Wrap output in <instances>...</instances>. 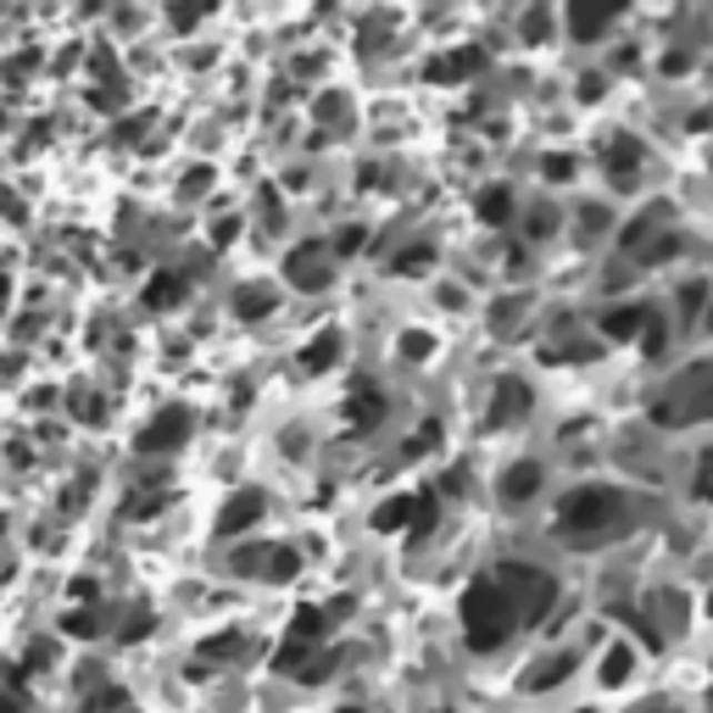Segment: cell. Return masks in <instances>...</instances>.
<instances>
[{"mask_svg": "<svg viewBox=\"0 0 713 713\" xmlns=\"http://www.w3.org/2000/svg\"><path fill=\"white\" fill-rule=\"evenodd\" d=\"M513 602L496 591V580H474L463 591V641L469 652H496L508 635H513Z\"/></svg>", "mask_w": 713, "mask_h": 713, "instance_id": "cell-1", "label": "cell"}, {"mask_svg": "<svg viewBox=\"0 0 713 713\" xmlns=\"http://www.w3.org/2000/svg\"><path fill=\"white\" fill-rule=\"evenodd\" d=\"M496 591L513 602V613H524V619H541L552 602H558V580L546 574V569H535V563H502L496 569Z\"/></svg>", "mask_w": 713, "mask_h": 713, "instance_id": "cell-2", "label": "cell"}, {"mask_svg": "<svg viewBox=\"0 0 713 713\" xmlns=\"http://www.w3.org/2000/svg\"><path fill=\"white\" fill-rule=\"evenodd\" d=\"M619 508H624L619 491H596V485H591V491H574V496L558 508V524H563L569 535H596L602 524L619 519Z\"/></svg>", "mask_w": 713, "mask_h": 713, "instance_id": "cell-3", "label": "cell"}, {"mask_svg": "<svg viewBox=\"0 0 713 713\" xmlns=\"http://www.w3.org/2000/svg\"><path fill=\"white\" fill-rule=\"evenodd\" d=\"M184 441H190V413H184V408H162V413L145 424L140 452H145V458H157V452H179Z\"/></svg>", "mask_w": 713, "mask_h": 713, "instance_id": "cell-4", "label": "cell"}, {"mask_svg": "<svg viewBox=\"0 0 713 713\" xmlns=\"http://www.w3.org/2000/svg\"><path fill=\"white\" fill-rule=\"evenodd\" d=\"M284 273H290V284H295V290H307V295H312V290H323V284H329V273H334V268H329V251H323V245H295V251L284 257Z\"/></svg>", "mask_w": 713, "mask_h": 713, "instance_id": "cell-5", "label": "cell"}, {"mask_svg": "<svg viewBox=\"0 0 713 713\" xmlns=\"http://www.w3.org/2000/svg\"><path fill=\"white\" fill-rule=\"evenodd\" d=\"M602 162H607V173H613V190H635V168L646 162V145L630 140V134H613V145L602 151Z\"/></svg>", "mask_w": 713, "mask_h": 713, "instance_id": "cell-6", "label": "cell"}, {"mask_svg": "<svg viewBox=\"0 0 713 713\" xmlns=\"http://www.w3.org/2000/svg\"><path fill=\"white\" fill-rule=\"evenodd\" d=\"M262 519V491H240V496H229L223 502V513H218V535L223 541H234L240 530H251Z\"/></svg>", "mask_w": 713, "mask_h": 713, "instance_id": "cell-7", "label": "cell"}, {"mask_svg": "<svg viewBox=\"0 0 713 713\" xmlns=\"http://www.w3.org/2000/svg\"><path fill=\"white\" fill-rule=\"evenodd\" d=\"M563 18H569V34H574V40H596V34L613 23V7H591V0H574Z\"/></svg>", "mask_w": 713, "mask_h": 713, "instance_id": "cell-8", "label": "cell"}, {"mask_svg": "<svg viewBox=\"0 0 713 713\" xmlns=\"http://www.w3.org/2000/svg\"><path fill=\"white\" fill-rule=\"evenodd\" d=\"M273 307H279V290H273V284H245V290H234V312H240L245 323L273 318Z\"/></svg>", "mask_w": 713, "mask_h": 713, "instance_id": "cell-9", "label": "cell"}, {"mask_svg": "<svg viewBox=\"0 0 713 713\" xmlns=\"http://www.w3.org/2000/svg\"><path fill=\"white\" fill-rule=\"evenodd\" d=\"M345 419H351V430H369V424H380V419H385V396H380V391L363 380V385L351 391V413H345Z\"/></svg>", "mask_w": 713, "mask_h": 713, "instance_id": "cell-10", "label": "cell"}, {"mask_svg": "<svg viewBox=\"0 0 713 713\" xmlns=\"http://www.w3.org/2000/svg\"><path fill=\"white\" fill-rule=\"evenodd\" d=\"M530 413V385L524 380H496V424H508V419H524Z\"/></svg>", "mask_w": 713, "mask_h": 713, "instance_id": "cell-11", "label": "cell"}, {"mask_svg": "<svg viewBox=\"0 0 713 713\" xmlns=\"http://www.w3.org/2000/svg\"><path fill=\"white\" fill-rule=\"evenodd\" d=\"M541 480H546L541 463H513V469L502 474V496H508V502H530V496L541 491Z\"/></svg>", "mask_w": 713, "mask_h": 713, "instance_id": "cell-12", "label": "cell"}, {"mask_svg": "<svg viewBox=\"0 0 713 713\" xmlns=\"http://www.w3.org/2000/svg\"><path fill=\"white\" fill-rule=\"evenodd\" d=\"M334 356H340V334H334V329H323L318 340H307V345H301V369H307V374H323V369L334 363Z\"/></svg>", "mask_w": 713, "mask_h": 713, "instance_id": "cell-13", "label": "cell"}, {"mask_svg": "<svg viewBox=\"0 0 713 713\" xmlns=\"http://www.w3.org/2000/svg\"><path fill=\"white\" fill-rule=\"evenodd\" d=\"M179 301H184V273L162 268V273L145 284V307H157V312H162V307H179Z\"/></svg>", "mask_w": 713, "mask_h": 713, "instance_id": "cell-14", "label": "cell"}, {"mask_svg": "<svg viewBox=\"0 0 713 713\" xmlns=\"http://www.w3.org/2000/svg\"><path fill=\"white\" fill-rule=\"evenodd\" d=\"M646 318H652V307H613V312L602 318V334H613V340L641 334V329H646Z\"/></svg>", "mask_w": 713, "mask_h": 713, "instance_id": "cell-15", "label": "cell"}, {"mask_svg": "<svg viewBox=\"0 0 713 713\" xmlns=\"http://www.w3.org/2000/svg\"><path fill=\"white\" fill-rule=\"evenodd\" d=\"M630 669H635V652H630V646H607L602 663H596V680H602V685H624Z\"/></svg>", "mask_w": 713, "mask_h": 713, "instance_id": "cell-16", "label": "cell"}, {"mask_svg": "<svg viewBox=\"0 0 713 713\" xmlns=\"http://www.w3.org/2000/svg\"><path fill=\"white\" fill-rule=\"evenodd\" d=\"M569 669H574V657H569V652L541 657V663L530 669V680H524V685H530V691H552V685H563V674H569Z\"/></svg>", "mask_w": 713, "mask_h": 713, "instance_id": "cell-17", "label": "cell"}, {"mask_svg": "<svg viewBox=\"0 0 713 713\" xmlns=\"http://www.w3.org/2000/svg\"><path fill=\"white\" fill-rule=\"evenodd\" d=\"M480 218H485V223H508V218H513V195H508L502 184H491V190L480 195Z\"/></svg>", "mask_w": 713, "mask_h": 713, "instance_id": "cell-18", "label": "cell"}, {"mask_svg": "<svg viewBox=\"0 0 713 713\" xmlns=\"http://www.w3.org/2000/svg\"><path fill=\"white\" fill-rule=\"evenodd\" d=\"M674 307H680V318L691 323V318H702L707 312V284L702 279H691V284H680V295H674Z\"/></svg>", "mask_w": 713, "mask_h": 713, "instance_id": "cell-19", "label": "cell"}, {"mask_svg": "<svg viewBox=\"0 0 713 713\" xmlns=\"http://www.w3.org/2000/svg\"><path fill=\"white\" fill-rule=\"evenodd\" d=\"M402 524H413V496H391V502L374 513V530H402Z\"/></svg>", "mask_w": 713, "mask_h": 713, "instance_id": "cell-20", "label": "cell"}, {"mask_svg": "<svg viewBox=\"0 0 713 713\" xmlns=\"http://www.w3.org/2000/svg\"><path fill=\"white\" fill-rule=\"evenodd\" d=\"M474 68H480V57L463 51V57H452V62H430V79H463V73H474Z\"/></svg>", "mask_w": 713, "mask_h": 713, "instance_id": "cell-21", "label": "cell"}, {"mask_svg": "<svg viewBox=\"0 0 713 713\" xmlns=\"http://www.w3.org/2000/svg\"><path fill=\"white\" fill-rule=\"evenodd\" d=\"M290 630H295L290 641H318V635H323V613H318V607H301V613L290 619Z\"/></svg>", "mask_w": 713, "mask_h": 713, "instance_id": "cell-22", "label": "cell"}, {"mask_svg": "<svg viewBox=\"0 0 713 713\" xmlns=\"http://www.w3.org/2000/svg\"><path fill=\"white\" fill-rule=\"evenodd\" d=\"M430 262H435V245H408L391 268H396V273H419V268H430Z\"/></svg>", "mask_w": 713, "mask_h": 713, "instance_id": "cell-23", "label": "cell"}, {"mask_svg": "<svg viewBox=\"0 0 713 713\" xmlns=\"http://www.w3.org/2000/svg\"><path fill=\"white\" fill-rule=\"evenodd\" d=\"M301 663H307V641H284V646H279V657H273V669H279V674H301Z\"/></svg>", "mask_w": 713, "mask_h": 713, "instance_id": "cell-24", "label": "cell"}, {"mask_svg": "<svg viewBox=\"0 0 713 713\" xmlns=\"http://www.w3.org/2000/svg\"><path fill=\"white\" fill-rule=\"evenodd\" d=\"M430 524H435V496L419 491V496H413V535H430Z\"/></svg>", "mask_w": 713, "mask_h": 713, "instance_id": "cell-25", "label": "cell"}, {"mask_svg": "<svg viewBox=\"0 0 713 713\" xmlns=\"http://www.w3.org/2000/svg\"><path fill=\"white\" fill-rule=\"evenodd\" d=\"M240 652H245V635H212L201 646V657H240Z\"/></svg>", "mask_w": 713, "mask_h": 713, "instance_id": "cell-26", "label": "cell"}, {"mask_svg": "<svg viewBox=\"0 0 713 713\" xmlns=\"http://www.w3.org/2000/svg\"><path fill=\"white\" fill-rule=\"evenodd\" d=\"M552 229H558V212H552V207H535V212H530V240H546Z\"/></svg>", "mask_w": 713, "mask_h": 713, "instance_id": "cell-27", "label": "cell"}, {"mask_svg": "<svg viewBox=\"0 0 713 713\" xmlns=\"http://www.w3.org/2000/svg\"><path fill=\"white\" fill-rule=\"evenodd\" d=\"M295 569H301V558H295L290 546H279V552H273V563H268V574H273V580H290Z\"/></svg>", "mask_w": 713, "mask_h": 713, "instance_id": "cell-28", "label": "cell"}, {"mask_svg": "<svg viewBox=\"0 0 713 713\" xmlns=\"http://www.w3.org/2000/svg\"><path fill=\"white\" fill-rule=\"evenodd\" d=\"M334 663H340V657H312V663H301V674H295V680L318 685V680H329V674H334Z\"/></svg>", "mask_w": 713, "mask_h": 713, "instance_id": "cell-29", "label": "cell"}, {"mask_svg": "<svg viewBox=\"0 0 713 713\" xmlns=\"http://www.w3.org/2000/svg\"><path fill=\"white\" fill-rule=\"evenodd\" d=\"M334 251H340V257H351V251H363V223H351V229H340Z\"/></svg>", "mask_w": 713, "mask_h": 713, "instance_id": "cell-30", "label": "cell"}, {"mask_svg": "<svg viewBox=\"0 0 713 713\" xmlns=\"http://www.w3.org/2000/svg\"><path fill=\"white\" fill-rule=\"evenodd\" d=\"M546 29H552V12H530L524 18V40H546Z\"/></svg>", "mask_w": 713, "mask_h": 713, "instance_id": "cell-31", "label": "cell"}, {"mask_svg": "<svg viewBox=\"0 0 713 713\" xmlns=\"http://www.w3.org/2000/svg\"><path fill=\"white\" fill-rule=\"evenodd\" d=\"M674 251H680V234H657V245H646V262H663Z\"/></svg>", "mask_w": 713, "mask_h": 713, "instance_id": "cell-32", "label": "cell"}, {"mask_svg": "<svg viewBox=\"0 0 713 713\" xmlns=\"http://www.w3.org/2000/svg\"><path fill=\"white\" fill-rule=\"evenodd\" d=\"M641 345H646V351H663V318H657V312L646 318V329H641Z\"/></svg>", "mask_w": 713, "mask_h": 713, "instance_id": "cell-33", "label": "cell"}, {"mask_svg": "<svg viewBox=\"0 0 713 713\" xmlns=\"http://www.w3.org/2000/svg\"><path fill=\"white\" fill-rule=\"evenodd\" d=\"M402 356H430V334L408 329V334H402Z\"/></svg>", "mask_w": 713, "mask_h": 713, "instance_id": "cell-34", "label": "cell"}, {"mask_svg": "<svg viewBox=\"0 0 713 713\" xmlns=\"http://www.w3.org/2000/svg\"><path fill=\"white\" fill-rule=\"evenodd\" d=\"M62 630H68V635H84V641H90V635H96V613H68V624H62Z\"/></svg>", "mask_w": 713, "mask_h": 713, "instance_id": "cell-35", "label": "cell"}, {"mask_svg": "<svg viewBox=\"0 0 713 713\" xmlns=\"http://www.w3.org/2000/svg\"><path fill=\"white\" fill-rule=\"evenodd\" d=\"M251 569H262V546H245V552H234V574H251Z\"/></svg>", "mask_w": 713, "mask_h": 713, "instance_id": "cell-36", "label": "cell"}, {"mask_svg": "<svg viewBox=\"0 0 713 713\" xmlns=\"http://www.w3.org/2000/svg\"><path fill=\"white\" fill-rule=\"evenodd\" d=\"M541 173H546V179H569V173H574V162H569V157H546V162H541Z\"/></svg>", "mask_w": 713, "mask_h": 713, "instance_id": "cell-37", "label": "cell"}, {"mask_svg": "<svg viewBox=\"0 0 713 713\" xmlns=\"http://www.w3.org/2000/svg\"><path fill=\"white\" fill-rule=\"evenodd\" d=\"M519 312H524V301H496V329L519 323Z\"/></svg>", "mask_w": 713, "mask_h": 713, "instance_id": "cell-38", "label": "cell"}, {"mask_svg": "<svg viewBox=\"0 0 713 713\" xmlns=\"http://www.w3.org/2000/svg\"><path fill=\"white\" fill-rule=\"evenodd\" d=\"M580 223L596 234V229H607V212H602V207H580Z\"/></svg>", "mask_w": 713, "mask_h": 713, "instance_id": "cell-39", "label": "cell"}, {"mask_svg": "<svg viewBox=\"0 0 713 713\" xmlns=\"http://www.w3.org/2000/svg\"><path fill=\"white\" fill-rule=\"evenodd\" d=\"M73 408H79V419H84V424H101V402H96V396H79Z\"/></svg>", "mask_w": 713, "mask_h": 713, "instance_id": "cell-40", "label": "cell"}, {"mask_svg": "<svg viewBox=\"0 0 713 713\" xmlns=\"http://www.w3.org/2000/svg\"><path fill=\"white\" fill-rule=\"evenodd\" d=\"M580 101H602V79H596V73L580 79Z\"/></svg>", "mask_w": 713, "mask_h": 713, "instance_id": "cell-41", "label": "cell"}, {"mask_svg": "<svg viewBox=\"0 0 713 713\" xmlns=\"http://www.w3.org/2000/svg\"><path fill=\"white\" fill-rule=\"evenodd\" d=\"M145 624H151V613H134V619H129V630H123V641H140V635H145Z\"/></svg>", "mask_w": 713, "mask_h": 713, "instance_id": "cell-42", "label": "cell"}, {"mask_svg": "<svg viewBox=\"0 0 713 713\" xmlns=\"http://www.w3.org/2000/svg\"><path fill=\"white\" fill-rule=\"evenodd\" d=\"M234 229H240V223H234V218H223V223H218V234H212V240H218V245H229V240H234Z\"/></svg>", "mask_w": 713, "mask_h": 713, "instance_id": "cell-43", "label": "cell"}, {"mask_svg": "<svg viewBox=\"0 0 713 713\" xmlns=\"http://www.w3.org/2000/svg\"><path fill=\"white\" fill-rule=\"evenodd\" d=\"M0 713H23V702H18V691H7V696H0Z\"/></svg>", "mask_w": 713, "mask_h": 713, "instance_id": "cell-44", "label": "cell"}, {"mask_svg": "<svg viewBox=\"0 0 713 713\" xmlns=\"http://www.w3.org/2000/svg\"><path fill=\"white\" fill-rule=\"evenodd\" d=\"M702 323H707V329H713V307H707V318H702Z\"/></svg>", "mask_w": 713, "mask_h": 713, "instance_id": "cell-45", "label": "cell"}, {"mask_svg": "<svg viewBox=\"0 0 713 713\" xmlns=\"http://www.w3.org/2000/svg\"><path fill=\"white\" fill-rule=\"evenodd\" d=\"M340 713H363V707H340Z\"/></svg>", "mask_w": 713, "mask_h": 713, "instance_id": "cell-46", "label": "cell"}, {"mask_svg": "<svg viewBox=\"0 0 713 713\" xmlns=\"http://www.w3.org/2000/svg\"><path fill=\"white\" fill-rule=\"evenodd\" d=\"M707 613H713V596H707Z\"/></svg>", "mask_w": 713, "mask_h": 713, "instance_id": "cell-47", "label": "cell"}, {"mask_svg": "<svg viewBox=\"0 0 713 713\" xmlns=\"http://www.w3.org/2000/svg\"><path fill=\"white\" fill-rule=\"evenodd\" d=\"M707 702H713V696H707Z\"/></svg>", "mask_w": 713, "mask_h": 713, "instance_id": "cell-48", "label": "cell"}]
</instances>
